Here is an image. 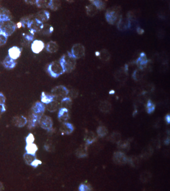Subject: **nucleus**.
<instances>
[{
	"instance_id": "obj_1",
	"label": "nucleus",
	"mask_w": 170,
	"mask_h": 191,
	"mask_svg": "<svg viewBox=\"0 0 170 191\" xmlns=\"http://www.w3.org/2000/svg\"><path fill=\"white\" fill-rule=\"evenodd\" d=\"M59 62L64 72H71L75 68V59L71 53H68L63 55Z\"/></svg>"
},
{
	"instance_id": "obj_4",
	"label": "nucleus",
	"mask_w": 170,
	"mask_h": 191,
	"mask_svg": "<svg viewBox=\"0 0 170 191\" xmlns=\"http://www.w3.org/2000/svg\"><path fill=\"white\" fill-rule=\"evenodd\" d=\"M52 95L54 98L63 99L66 97L69 91L65 86L60 85L55 87L51 91Z\"/></svg>"
},
{
	"instance_id": "obj_16",
	"label": "nucleus",
	"mask_w": 170,
	"mask_h": 191,
	"mask_svg": "<svg viewBox=\"0 0 170 191\" xmlns=\"http://www.w3.org/2000/svg\"><path fill=\"white\" fill-rule=\"evenodd\" d=\"M38 149L36 145L34 143L26 144L25 147L26 153L32 155H35Z\"/></svg>"
},
{
	"instance_id": "obj_42",
	"label": "nucleus",
	"mask_w": 170,
	"mask_h": 191,
	"mask_svg": "<svg viewBox=\"0 0 170 191\" xmlns=\"http://www.w3.org/2000/svg\"><path fill=\"white\" fill-rule=\"evenodd\" d=\"M4 189V187L3 184L2 183L0 182V191L3 190Z\"/></svg>"
},
{
	"instance_id": "obj_33",
	"label": "nucleus",
	"mask_w": 170,
	"mask_h": 191,
	"mask_svg": "<svg viewBox=\"0 0 170 191\" xmlns=\"http://www.w3.org/2000/svg\"><path fill=\"white\" fill-rule=\"evenodd\" d=\"M7 37H7L4 34L1 32L0 33V46L6 44L7 41Z\"/></svg>"
},
{
	"instance_id": "obj_36",
	"label": "nucleus",
	"mask_w": 170,
	"mask_h": 191,
	"mask_svg": "<svg viewBox=\"0 0 170 191\" xmlns=\"http://www.w3.org/2000/svg\"><path fill=\"white\" fill-rule=\"evenodd\" d=\"M90 188L87 185L81 184L79 187V190L80 191H86L90 190Z\"/></svg>"
},
{
	"instance_id": "obj_13",
	"label": "nucleus",
	"mask_w": 170,
	"mask_h": 191,
	"mask_svg": "<svg viewBox=\"0 0 170 191\" xmlns=\"http://www.w3.org/2000/svg\"><path fill=\"white\" fill-rule=\"evenodd\" d=\"M13 121L15 125L19 127L24 126L27 122L26 119L23 116L14 117Z\"/></svg>"
},
{
	"instance_id": "obj_39",
	"label": "nucleus",
	"mask_w": 170,
	"mask_h": 191,
	"mask_svg": "<svg viewBox=\"0 0 170 191\" xmlns=\"http://www.w3.org/2000/svg\"><path fill=\"white\" fill-rule=\"evenodd\" d=\"M6 111V107L5 105L3 104H0V114L3 113Z\"/></svg>"
},
{
	"instance_id": "obj_22",
	"label": "nucleus",
	"mask_w": 170,
	"mask_h": 191,
	"mask_svg": "<svg viewBox=\"0 0 170 191\" xmlns=\"http://www.w3.org/2000/svg\"><path fill=\"white\" fill-rule=\"evenodd\" d=\"M76 154L78 157L80 158H84L87 156V147L85 146L81 147L78 149Z\"/></svg>"
},
{
	"instance_id": "obj_43",
	"label": "nucleus",
	"mask_w": 170,
	"mask_h": 191,
	"mask_svg": "<svg viewBox=\"0 0 170 191\" xmlns=\"http://www.w3.org/2000/svg\"><path fill=\"white\" fill-rule=\"evenodd\" d=\"M16 27L18 28H20L22 26V24L20 22L19 23H18L16 25Z\"/></svg>"
},
{
	"instance_id": "obj_19",
	"label": "nucleus",
	"mask_w": 170,
	"mask_h": 191,
	"mask_svg": "<svg viewBox=\"0 0 170 191\" xmlns=\"http://www.w3.org/2000/svg\"><path fill=\"white\" fill-rule=\"evenodd\" d=\"M11 20V16L8 11L2 9L0 12V21L1 22Z\"/></svg>"
},
{
	"instance_id": "obj_15",
	"label": "nucleus",
	"mask_w": 170,
	"mask_h": 191,
	"mask_svg": "<svg viewBox=\"0 0 170 191\" xmlns=\"http://www.w3.org/2000/svg\"><path fill=\"white\" fill-rule=\"evenodd\" d=\"M3 65L5 67L11 69L16 67V63L14 60H12L8 55L5 58L3 62Z\"/></svg>"
},
{
	"instance_id": "obj_7",
	"label": "nucleus",
	"mask_w": 170,
	"mask_h": 191,
	"mask_svg": "<svg viewBox=\"0 0 170 191\" xmlns=\"http://www.w3.org/2000/svg\"><path fill=\"white\" fill-rule=\"evenodd\" d=\"M21 51V48L15 46L10 48L9 50L8 56L12 60H16L20 57Z\"/></svg>"
},
{
	"instance_id": "obj_37",
	"label": "nucleus",
	"mask_w": 170,
	"mask_h": 191,
	"mask_svg": "<svg viewBox=\"0 0 170 191\" xmlns=\"http://www.w3.org/2000/svg\"><path fill=\"white\" fill-rule=\"evenodd\" d=\"M5 102H6V98L4 94L0 93V104L4 105Z\"/></svg>"
},
{
	"instance_id": "obj_9",
	"label": "nucleus",
	"mask_w": 170,
	"mask_h": 191,
	"mask_svg": "<svg viewBox=\"0 0 170 191\" xmlns=\"http://www.w3.org/2000/svg\"><path fill=\"white\" fill-rule=\"evenodd\" d=\"M45 109V107L44 104L40 102L35 103L32 108L33 113L41 116H42L44 113Z\"/></svg>"
},
{
	"instance_id": "obj_34",
	"label": "nucleus",
	"mask_w": 170,
	"mask_h": 191,
	"mask_svg": "<svg viewBox=\"0 0 170 191\" xmlns=\"http://www.w3.org/2000/svg\"><path fill=\"white\" fill-rule=\"evenodd\" d=\"M34 140L35 138L33 135L31 133H29L26 137V144L33 143Z\"/></svg>"
},
{
	"instance_id": "obj_2",
	"label": "nucleus",
	"mask_w": 170,
	"mask_h": 191,
	"mask_svg": "<svg viewBox=\"0 0 170 191\" xmlns=\"http://www.w3.org/2000/svg\"><path fill=\"white\" fill-rule=\"evenodd\" d=\"M16 25L11 20L1 22L0 24L1 32L9 37L12 35L16 28Z\"/></svg>"
},
{
	"instance_id": "obj_11",
	"label": "nucleus",
	"mask_w": 170,
	"mask_h": 191,
	"mask_svg": "<svg viewBox=\"0 0 170 191\" xmlns=\"http://www.w3.org/2000/svg\"><path fill=\"white\" fill-rule=\"evenodd\" d=\"M58 117L60 121L64 122L67 121L69 117L68 109L65 108H61L58 114Z\"/></svg>"
},
{
	"instance_id": "obj_44",
	"label": "nucleus",
	"mask_w": 170,
	"mask_h": 191,
	"mask_svg": "<svg viewBox=\"0 0 170 191\" xmlns=\"http://www.w3.org/2000/svg\"><path fill=\"white\" fill-rule=\"evenodd\" d=\"M169 139L167 138L166 139L165 141V143L166 144H169Z\"/></svg>"
},
{
	"instance_id": "obj_45",
	"label": "nucleus",
	"mask_w": 170,
	"mask_h": 191,
	"mask_svg": "<svg viewBox=\"0 0 170 191\" xmlns=\"http://www.w3.org/2000/svg\"><path fill=\"white\" fill-rule=\"evenodd\" d=\"M110 94H113L115 93V91L113 90H111L109 92Z\"/></svg>"
},
{
	"instance_id": "obj_8",
	"label": "nucleus",
	"mask_w": 170,
	"mask_h": 191,
	"mask_svg": "<svg viewBox=\"0 0 170 191\" xmlns=\"http://www.w3.org/2000/svg\"><path fill=\"white\" fill-rule=\"evenodd\" d=\"M44 44L41 40H35L33 41L31 45V49L33 53H39L43 49Z\"/></svg>"
},
{
	"instance_id": "obj_20",
	"label": "nucleus",
	"mask_w": 170,
	"mask_h": 191,
	"mask_svg": "<svg viewBox=\"0 0 170 191\" xmlns=\"http://www.w3.org/2000/svg\"><path fill=\"white\" fill-rule=\"evenodd\" d=\"M38 18H36L40 22L42 23L45 22L49 19V14L47 11H44L41 12L38 15Z\"/></svg>"
},
{
	"instance_id": "obj_29",
	"label": "nucleus",
	"mask_w": 170,
	"mask_h": 191,
	"mask_svg": "<svg viewBox=\"0 0 170 191\" xmlns=\"http://www.w3.org/2000/svg\"><path fill=\"white\" fill-rule=\"evenodd\" d=\"M60 5V3L59 1H50L49 7L55 11L59 9Z\"/></svg>"
},
{
	"instance_id": "obj_10",
	"label": "nucleus",
	"mask_w": 170,
	"mask_h": 191,
	"mask_svg": "<svg viewBox=\"0 0 170 191\" xmlns=\"http://www.w3.org/2000/svg\"><path fill=\"white\" fill-rule=\"evenodd\" d=\"M42 116L33 113L30 117L29 119L28 124L29 128H33L36 126L38 123H39L40 119Z\"/></svg>"
},
{
	"instance_id": "obj_41",
	"label": "nucleus",
	"mask_w": 170,
	"mask_h": 191,
	"mask_svg": "<svg viewBox=\"0 0 170 191\" xmlns=\"http://www.w3.org/2000/svg\"><path fill=\"white\" fill-rule=\"evenodd\" d=\"M166 120L167 123L169 124L170 123V118L169 115V114L166 116Z\"/></svg>"
},
{
	"instance_id": "obj_3",
	"label": "nucleus",
	"mask_w": 170,
	"mask_h": 191,
	"mask_svg": "<svg viewBox=\"0 0 170 191\" xmlns=\"http://www.w3.org/2000/svg\"><path fill=\"white\" fill-rule=\"evenodd\" d=\"M48 71L52 77L57 78L64 72L60 62H54L51 63L48 68Z\"/></svg>"
},
{
	"instance_id": "obj_30",
	"label": "nucleus",
	"mask_w": 170,
	"mask_h": 191,
	"mask_svg": "<svg viewBox=\"0 0 170 191\" xmlns=\"http://www.w3.org/2000/svg\"><path fill=\"white\" fill-rule=\"evenodd\" d=\"M50 1H36V4L37 6L41 7H49V5Z\"/></svg>"
},
{
	"instance_id": "obj_31",
	"label": "nucleus",
	"mask_w": 170,
	"mask_h": 191,
	"mask_svg": "<svg viewBox=\"0 0 170 191\" xmlns=\"http://www.w3.org/2000/svg\"><path fill=\"white\" fill-rule=\"evenodd\" d=\"M147 111L149 114L153 113L155 109L154 105L150 100H149L147 103Z\"/></svg>"
},
{
	"instance_id": "obj_18",
	"label": "nucleus",
	"mask_w": 170,
	"mask_h": 191,
	"mask_svg": "<svg viewBox=\"0 0 170 191\" xmlns=\"http://www.w3.org/2000/svg\"><path fill=\"white\" fill-rule=\"evenodd\" d=\"M54 98L53 95H47L44 92H43L41 94V101L43 104L48 105L54 100Z\"/></svg>"
},
{
	"instance_id": "obj_40",
	"label": "nucleus",
	"mask_w": 170,
	"mask_h": 191,
	"mask_svg": "<svg viewBox=\"0 0 170 191\" xmlns=\"http://www.w3.org/2000/svg\"><path fill=\"white\" fill-rule=\"evenodd\" d=\"M70 95L73 98L76 97V96H78V93L75 91L73 90L70 92Z\"/></svg>"
},
{
	"instance_id": "obj_25",
	"label": "nucleus",
	"mask_w": 170,
	"mask_h": 191,
	"mask_svg": "<svg viewBox=\"0 0 170 191\" xmlns=\"http://www.w3.org/2000/svg\"><path fill=\"white\" fill-rule=\"evenodd\" d=\"M72 100L70 98L65 97L62 99L61 105L63 108L68 109L71 106Z\"/></svg>"
},
{
	"instance_id": "obj_14",
	"label": "nucleus",
	"mask_w": 170,
	"mask_h": 191,
	"mask_svg": "<svg viewBox=\"0 0 170 191\" xmlns=\"http://www.w3.org/2000/svg\"><path fill=\"white\" fill-rule=\"evenodd\" d=\"M60 130L63 133L69 134L73 132L74 127L71 124L65 122L60 127Z\"/></svg>"
},
{
	"instance_id": "obj_38",
	"label": "nucleus",
	"mask_w": 170,
	"mask_h": 191,
	"mask_svg": "<svg viewBox=\"0 0 170 191\" xmlns=\"http://www.w3.org/2000/svg\"><path fill=\"white\" fill-rule=\"evenodd\" d=\"M33 35H32L31 34L30 35H25V39L29 41H32L33 40Z\"/></svg>"
},
{
	"instance_id": "obj_5",
	"label": "nucleus",
	"mask_w": 170,
	"mask_h": 191,
	"mask_svg": "<svg viewBox=\"0 0 170 191\" xmlns=\"http://www.w3.org/2000/svg\"><path fill=\"white\" fill-rule=\"evenodd\" d=\"M85 48L82 44H77L73 46L71 54L75 59L82 58L85 55Z\"/></svg>"
},
{
	"instance_id": "obj_46",
	"label": "nucleus",
	"mask_w": 170,
	"mask_h": 191,
	"mask_svg": "<svg viewBox=\"0 0 170 191\" xmlns=\"http://www.w3.org/2000/svg\"><path fill=\"white\" fill-rule=\"evenodd\" d=\"M1 21H0V24H1ZM1 33V29H0V33Z\"/></svg>"
},
{
	"instance_id": "obj_6",
	"label": "nucleus",
	"mask_w": 170,
	"mask_h": 191,
	"mask_svg": "<svg viewBox=\"0 0 170 191\" xmlns=\"http://www.w3.org/2000/svg\"><path fill=\"white\" fill-rule=\"evenodd\" d=\"M41 126L43 129L48 131L51 130L53 125L52 119L50 117L42 116L39 121Z\"/></svg>"
},
{
	"instance_id": "obj_26",
	"label": "nucleus",
	"mask_w": 170,
	"mask_h": 191,
	"mask_svg": "<svg viewBox=\"0 0 170 191\" xmlns=\"http://www.w3.org/2000/svg\"><path fill=\"white\" fill-rule=\"evenodd\" d=\"M85 141L87 145L92 144L95 141L94 135L92 133H87L85 137Z\"/></svg>"
},
{
	"instance_id": "obj_32",
	"label": "nucleus",
	"mask_w": 170,
	"mask_h": 191,
	"mask_svg": "<svg viewBox=\"0 0 170 191\" xmlns=\"http://www.w3.org/2000/svg\"><path fill=\"white\" fill-rule=\"evenodd\" d=\"M92 4L96 7V8L99 9H103L105 6V4L102 1H92Z\"/></svg>"
},
{
	"instance_id": "obj_12",
	"label": "nucleus",
	"mask_w": 170,
	"mask_h": 191,
	"mask_svg": "<svg viewBox=\"0 0 170 191\" xmlns=\"http://www.w3.org/2000/svg\"><path fill=\"white\" fill-rule=\"evenodd\" d=\"M114 160L115 161L119 164H125L127 162V158L125 155L122 153L117 152L114 154Z\"/></svg>"
},
{
	"instance_id": "obj_24",
	"label": "nucleus",
	"mask_w": 170,
	"mask_h": 191,
	"mask_svg": "<svg viewBox=\"0 0 170 191\" xmlns=\"http://www.w3.org/2000/svg\"><path fill=\"white\" fill-rule=\"evenodd\" d=\"M97 9L92 4L89 5L87 7V14L90 16H93L96 13Z\"/></svg>"
},
{
	"instance_id": "obj_35",
	"label": "nucleus",
	"mask_w": 170,
	"mask_h": 191,
	"mask_svg": "<svg viewBox=\"0 0 170 191\" xmlns=\"http://www.w3.org/2000/svg\"><path fill=\"white\" fill-rule=\"evenodd\" d=\"M42 163L41 161L36 158L32 162L30 165H31L33 167L36 168L39 165H41Z\"/></svg>"
},
{
	"instance_id": "obj_28",
	"label": "nucleus",
	"mask_w": 170,
	"mask_h": 191,
	"mask_svg": "<svg viewBox=\"0 0 170 191\" xmlns=\"http://www.w3.org/2000/svg\"><path fill=\"white\" fill-rule=\"evenodd\" d=\"M97 132L98 136L101 137L105 136L107 133V129L105 127L102 126L98 127Z\"/></svg>"
},
{
	"instance_id": "obj_17",
	"label": "nucleus",
	"mask_w": 170,
	"mask_h": 191,
	"mask_svg": "<svg viewBox=\"0 0 170 191\" xmlns=\"http://www.w3.org/2000/svg\"><path fill=\"white\" fill-rule=\"evenodd\" d=\"M59 49V46L56 43L50 41L46 45V50L48 52L53 53L57 52Z\"/></svg>"
},
{
	"instance_id": "obj_23",
	"label": "nucleus",
	"mask_w": 170,
	"mask_h": 191,
	"mask_svg": "<svg viewBox=\"0 0 170 191\" xmlns=\"http://www.w3.org/2000/svg\"><path fill=\"white\" fill-rule=\"evenodd\" d=\"M111 106L110 103L107 101H104L101 103L100 105V108L101 111L107 112L110 111Z\"/></svg>"
},
{
	"instance_id": "obj_27",
	"label": "nucleus",
	"mask_w": 170,
	"mask_h": 191,
	"mask_svg": "<svg viewBox=\"0 0 170 191\" xmlns=\"http://www.w3.org/2000/svg\"><path fill=\"white\" fill-rule=\"evenodd\" d=\"M24 159L25 162L28 164L30 165L33 160L36 159L35 155L25 153L24 155Z\"/></svg>"
},
{
	"instance_id": "obj_21",
	"label": "nucleus",
	"mask_w": 170,
	"mask_h": 191,
	"mask_svg": "<svg viewBox=\"0 0 170 191\" xmlns=\"http://www.w3.org/2000/svg\"><path fill=\"white\" fill-rule=\"evenodd\" d=\"M47 108L48 111L53 112L57 110L59 107V104L57 101H53L52 102L48 104Z\"/></svg>"
}]
</instances>
